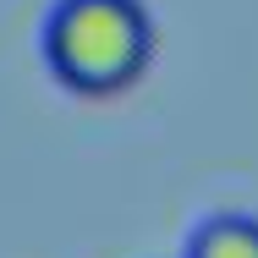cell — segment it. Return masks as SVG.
Returning <instances> with one entry per match:
<instances>
[{
    "label": "cell",
    "instance_id": "obj_1",
    "mask_svg": "<svg viewBox=\"0 0 258 258\" xmlns=\"http://www.w3.org/2000/svg\"><path fill=\"white\" fill-rule=\"evenodd\" d=\"M154 60V17L143 0H55L44 22V66L60 88L110 99Z\"/></svg>",
    "mask_w": 258,
    "mask_h": 258
},
{
    "label": "cell",
    "instance_id": "obj_2",
    "mask_svg": "<svg viewBox=\"0 0 258 258\" xmlns=\"http://www.w3.org/2000/svg\"><path fill=\"white\" fill-rule=\"evenodd\" d=\"M187 258H258V220L253 214H220L192 231Z\"/></svg>",
    "mask_w": 258,
    "mask_h": 258
}]
</instances>
